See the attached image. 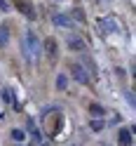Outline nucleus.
Returning <instances> with one entry per match:
<instances>
[{
	"label": "nucleus",
	"mask_w": 136,
	"mask_h": 146,
	"mask_svg": "<svg viewBox=\"0 0 136 146\" xmlns=\"http://www.w3.org/2000/svg\"><path fill=\"white\" fill-rule=\"evenodd\" d=\"M45 54L49 57V61H57V57H59V45H57L54 38H47V40H45Z\"/></svg>",
	"instance_id": "5"
},
{
	"label": "nucleus",
	"mask_w": 136,
	"mask_h": 146,
	"mask_svg": "<svg viewBox=\"0 0 136 146\" xmlns=\"http://www.w3.org/2000/svg\"><path fill=\"white\" fill-rule=\"evenodd\" d=\"M52 24L59 26V29H70V26H73V19H70L68 14H54L52 17Z\"/></svg>",
	"instance_id": "7"
},
{
	"label": "nucleus",
	"mask_w": 136,
	"mask_h": 146,
	"mask_svg": "<svg viewBox=\"0 0 136 146\" xmlns=\"http://www.w3.org/2000/svg\"><path fill=\"white\" fill-rule=\"evenodd\" d=\"M96 26H99V31H101L103 35H113V33H120V31H122V24H120V19H117L115 14L101 17Z\"/></svg>",
	"instance_id": "2"
},
{
	"label": "nucleus",
	"mask_w": 136,
	"mask_h": 146,
	"mask_svg": "<svg viewBox=\"0 0 136 146\" xmlns=\"http://www.w3.org/2000/svg\"><path fill=\"white\" fill-rule=\"evenodd\" d=\"M10 42V26L7 24H0V50Z\"/></svg>",
	"instance_id": "9"
},
{
	"label": "nucleus",
	"mask_w": 136,
	"mask_h": 146,
	"mask_svg": "<svg viewBox=\"0 0 136 146\" xmlns=\"http://www.w3.org/2000/svg\"><path fill=\"white\" fill-rule=\"evenodd\" d=\"M68 50H73V52H87V42L80 38V35H70V38H68Z\"/></svg>",
	"instance_id": "6"
},
{
	"label": "nucleus",
	"mask_w": 136,
	"mask_h": 146,
	"mask_svg": "<svg viewBox=\"0 0 136 146\" xmlns=\"http://www.w3.org/2000/svg\"><path fill=\"white\" fill-rule=\"evenodd\" d=\"M66 87H68V76L66 73H59L57 76V92H63Z\"/></svg>",
	"instance_id": "10"
},
{
	"label": "nucleus",
	"mask_w": 136,
	"mask_h": 146,
	"mask_svg": "<svg viewBox=\"0 0 136 146\" xmlns=\"http://www.w3.org/2000/svg\"><path fill=\"white\" fill-rule=\"evenodd\" d=\"M68 73L78 80L80 85H87V83H89V71H87L80 61H70V64H68Z\"/></svg>",
	"instance_id": "3"
},
{
	"label": "nucleus",
	"mask_w": 136,
	"mask_h": 146,
	"mask_svg": "<svg viewBox=\"0 0 136 146\" xmlns=\"http://www.w3.org/2000/svg\"><path fill=\"white\" fill-rule=\"evenodd\" d=\"M21 52H24V59H26V61H38V59H40L42 42H40V38H38L33 31H26L24 40H21Z\"/></svg>",
	"instance_id": "1"
},
{
	"label": "nucleus",
	"mask_w": 136,
	"mask_h": 146,
	"mask_svg": "<svg viewBox=\"0 0 136 146\" xmlns=\"http://www.w3.org/2000/svg\"><path fill=\"white\" fill-rule=\"evenodd\" d=\"M0 97H3V102H5V104H12V102H14L12 90H3V92H0Z\"/></svg>",
	"instance_id": "13"
},
{
	"label": "nucleus",
	"mask_w": 136,
	"mask_h": 146,
	"mask_svg": "<svg viewBox=\"0 0 136 146\" xmlns=\"http://www.w3.org/2000/svg\"><path fill=\"white\" fill-rule=\"evenodd\" d=\"M12 139L14 141H24L26 139V132L24 130H12Z\"/></svg>",
	"instance_id": "14"
},
{
	"label": "nucleus",
	"mask_w": 136,
	"mask_h": 146,
	"mask_svg": "<svg viewBox=\"0 0 136 146\" xmlns=\"http://www.w3.org/2000/svg\"><path fill=\"white\" fill-rule=\"evenodd\" d=\"M70 14H73V21H85V14H82V10H73Z\"/></svg>",
	"instance_id": "15"
},
{
	"label": "nucleus",
	"mask_w": 136,
	"mask_h": 146,
	"mask_svg": "<svg viewBox=\"0 0 136 146\" xmlns=\"http://www.w3.org/2000/svg\"><path fill=\"white\" fill-rule=\"evenodd\" d=\"M14 7L26 17V19H31V21L38 19V12H35V7H33L31 0H14Z\"/></svg>",
	"instance_id": "4"
},
{
	"label": "nucleus",
	"mask_w": 136,
	"mask_h": 146,
	"mask_svg": "<svg viewBox=\"0 0 136 146\" xmlns=\"http://www.w3.org/2000/svg\"><path fill=\"white\" fill-rule=\"evenodd\" d=\"M0 10L7 12V10H10V3H7V0H0Z\"/></svg>",
	"instance_id": "16"
},
{
	"label": "nucleus",
	"mask_w": 136,
	"mask_h": 146,
	"mask_svg": "<svg viewBox=\"0 0 136 146\" xmlns=\"http://www.w3.org/2000/svg\"><path fill=\"white\" fill-rule=\"evenodd\" d=\"M131 127H124V130L117 132V144L120 146H131Z\"/></svg>",
	"instance_id": "8"
},
{
	"label": "nucleus",
	"mask_w": 136,
	"mask_h": 146,
	"mask_svg": "<svg viewBox=\"0 0 136 146\" xmlns=\"http://www.w3.org/2000/svg\"><path fill=\"white\" fill-rule=\"evenodd\" d=\"M89 127H92V132H101L106 127V123H103V118H92V120H89Z\"/></svg>",
	"instance_id": "11"
},
{
	"label": "nucleus",
	"mask_w": 136,
	"mask_h": 146,
	"mask_svg": "<svg viewBox=\"0 0 136 146\" xmlns=\"http://www.w3.org/2000/svg\"><path fill=\"white\" fill-rule=\"evenodd\" d=\"M89 113H92V118H103L106 115V108L99 106V104H92V106H89Z\"/></svg>",
	"instance_id": "12"
}]
</instances>
